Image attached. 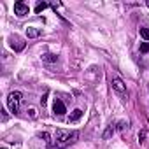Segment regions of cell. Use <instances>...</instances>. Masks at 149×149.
Segmentation results:
<instances>
[{
    "mask_svg": "<svg viewBox=\"0 0 149 149\" xmlns=\"http://www.w3.org/2000/svg\"><path fill=\"white\" fill-rule=\"evenodd\" d=\"M144 139H146V132H140L139 133V140H144Z\"/></svg>",
    "mask_w": 149,
    "mask_h": 149,
    "instance_id": "obj_17",
    "label": "cell"
},
{
    "mask_svg": "<svg viewBox=\"0 0 149 149\" xmlns=\"http://www.w3.org/2000/svg\"><path fill=\"white\" fill-rule=\"evenodd\" d=\"M11 46H13L16 51H21V49L25 47V42H23V40L18 37V35H14V37H13V42H11Z\"/></svg>",
    "mask_w": 149,
    "mask_h": 149,
    "instance_id": "obj_8",
    "label": "cell"
},
{
    "mask_svg": "<svg viewBox=\"0 0 149 149\" xmlns=\"http://www.w3.org/2000/svg\"><path fill=\"white\" fill-rule=\"evenodd\" d=\"M46 102H47V93H46V95L40 98V104H42V105H46Z\"/></svg>",
    "mask_w": 149,
    "mask_h": 149,
    "instance_id": "obj_15",
    "label": "cell"
},
{
    "mask_svg": "<svg viewBox=\"0 0 149 149\" xmlns=\"http://www.w3.org/2000/svg\"><path fill=\"white\" fill-rule=\"evenodd\" d=\"M42 60H44V61L53 63V61H56V60H58V56H56V54H53V53H46V54H42Z\"/></svg>",
    "mask_w": 149,
    "mask_h": 149,
    "instance_id": "obj_9",
    "label": "cell"
},
{
    "mask_svg": "<svg viewBox=\"0 0 149 149\" xmlns=\"http://www.w3.org/2000/svg\"><path fill=\"white\" fill-rule=\"evenodd\" d=\"M46 7H47V4H46V2H40V4H37V7H35V13L39 14V13H42Z\"/></svg>",
    "mask_w": 149,
    "mask_h": 149,
    "instance_id": "obj_12",
    "label": "cell"
},
{
    "mask_svg": "<svg viewBox=\"0 0 149 149\" xmlns=\"http://www.w3.org/2000/svg\"><path fill=\"white\" fill-rule=\"evenodd\" d=\"M112 133H114V126L111 125V126L105 130V133H104V139H105V140H107V139H111V137H112Z\"/></svg>",
    "mask_w": 149,
    "mask_h": 149,
    "instance_id": "obj_11",
    "label": "cell"
},
{
    "mask_svg": "<svg viewBox=\"0 0 149 149\" xmlns=\"http://www.w3.org/2000/svg\"><path fill=\"white\" fill-rule=\"evenodd\" d=\"M14 13H16L19 18H23V16L28 14V6L23 4V2H16V4H14Z\"/></svg>",
    "mask_w": 149,
    "mask_h": 149,
    "instance_id": "obj_4",
    "label": "cell"
},
{
    "mask_svg": "<svg viewBox=\"0 0 149 149\" xmlns=\"http://www.w3.org/2000/svg\"><path fill=\"white\" fill-rule=\"evenodd\" d=\"M28 112H30V116H32V118H37V112H35V109H28Z\"/></svg>",
    "mask_w": 149,
    "mask_h": 149,
    "instance_id": "obj_16",
    "label": "cell"
},
{
    "mask_svg": "<svg viewBox=\"0 0 149 149\" xmlns=\"http://www.w3.org/2000/svg\"><path fill=\"white\" fill-rule=\"evenodd\" d=\"M53 112H54L56 116H63V114L67 112V109H65V104H63L60 98H54V104H53Z\"/></svg>",
    "mask_w": 149,
    "mask_h": 149,
    "instance_id": "obj_3",
    "label": "cell"
},
{
    "mask_svg": "<svg viewBox=\"0 0 149 149\" xmlns=\"http://www.w3.org/2000/svg\"><path fill=\"white\" fill-rule=\"evenodd\" d=\"M79 139L77 132H70V130H56V146L58 147H67L74 144Z\"/></svg>",
    "mask_w": 149,
    "mask_h": 149,
    "instance_id": "obj_1",
    "label": "cell"
},
{
    "mask_svg": "<svg viewBox=\"0 0 149 149\" xmlns=\"http://www.w3.org/2000/svg\"><path fill=\"white\" fill-rule=\"evenodd\" d=\"M112 88H114L118 93H121V95L126 93V86H125V83H123L119 77H114V79H112Z\"/></svg>",
    "mask_w": 149,
    "mask_h": 149,
    "instance_id": "obj_5",
    "label": "cell"
},
{
    "mask_svg": "<svg viewBox=\"0 0 149 149\" xmlns=\"http://www.w3.org/2000/svg\"><path fill=\"white\" fill-rule=\"evenodd\" d=\"M2 149H6V147H2Z\"/></svg>",
    "mask_w": 149,
    "mask_h": 149,
    "instance_id": "obj_18",
    "label": "cell"
},
{
    "mask_svg": "<svg viewBox=\"0 0 149 149\" xmlns=\"http://www.w3.org/2000/svg\"><path fill=\"white\" fill-rule=\"evenodd\" d=\"M140 37L146 42H149V28H140Z\"/></svg>",
    "mask_w": 149,
    "mask_h": 149,
    "instance_id": "obj_10",
    "label": "cell"
},
{
    "mask_svg": "<svg viewBox=\"0 0 149 149\" xmlns=\"http://www.w3.org/2000/svg\"><path fill=\"white\" fill-rule=\"evenodd\" d=\"M39 137H40V139H44V140H47V142H49V135H47V133H39Z\"/></svg>",
    "mask_w": 149,
    "mask_h": 149,
    "instance_id": "obj_14",
    "label": "cell"
},
{
    "mask_svg": "<svg viewBox=\"0 0 149 149\" xmlns=\"http://www.w3.org/2000/svg\"><path fill=\"white\" fill-rule=\"evenodd\" d=\"M83 118V111L81 109H76V111H72V114L68 116V123H76Z\"/></svg>",
    "mask_w": 149,
    "mask_h": 149,
    "instance_id": "obj_7",
    "label": "cell"
},
{
    "mask_svg": "<svg viewBox=\"0 0 149 149\" xmlns=\"http://www.w3.org/2000/svg\"><path fill=\"white\" fill-rule=\"evenodd\" d=\"M21 98H23V95L19 93V91H13V93H9V97H7V105H9V109H11V112H18L19 111V102H21Z\"/></svg>",
    "mask_w": 149,
    "mask_h": 149,
    "instance_id": "obj_2",
    "label": "cell"
},
{
    "mask_svg": "<svg viewBox=\"0 0 149 149\" xmlns=\"http://www.w3.org/2000/svg\"><path fill=\"white\" fill-rule=\"evenodd\" d=\"M40 35H42V30L40 28H35V26H28L26 28V37L28 39H37Z\"/></svg>",
    "mask_w": 149,
    "mask_h": 149,
    "instance_id": "obj_6",
    "label": "cell"
},
{
    "mask_svg": "<svg viewBox=\"0 0 149 149\" xmlns=\"http://www.w3.org/2000/svg\"><path fill=\"white\" fill-rule=\"evenodd\" d=\"M140 53H149V42H142L140 44Z\"/></svg>",
    "mask_w": 149,
    "mask_h": 149,
    "instance_id": "obj_13",
    "label": "cell"
}]
</instances>
